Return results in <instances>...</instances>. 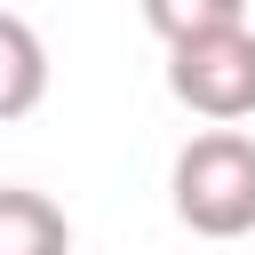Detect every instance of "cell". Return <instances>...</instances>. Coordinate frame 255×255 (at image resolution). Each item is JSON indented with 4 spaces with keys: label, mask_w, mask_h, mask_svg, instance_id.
<instances>
[{
    "label": "cell",
    "mask_w": 255,
    "mask_h": 255,
    "mask_svg": "<svg viewBox=\"0 0 255 255\" xmlns=\"http://www.w3.org/2000/svg\"><path fill=\"white\" fill-rule=\"evenodd\" d=\"M175 223L199 239H247L255 231V135L247 128H199L167 167Z\"/></svg>",
    "instance_id": "1"
},
{
    "label": "cell",
    "mask_w": 255,
    "mask_h": 255,
    "mask_svg": "<svg viewBox=\"0 0 255 255\" xmlns=\"http://www.w3.org/2000/svg\"><path fill=\"white\" fill-rule=\"evenodd\" d=\"M167 96L183 112L215 120V128L255 120V24H231V32L167 48Z\"/></svg>",
    "instance_id": "2"
},
{
    "label": "cell",
    "mask_w": 255,
    "mask_h": 255,
    "mask_svg": "<svg viewBox=\"0 0 255 255\" xmlns=\"http://www.w3.org/2000/svg\"><path fill=\"white\" fill-rule=\"evenodd\" d=\"M0 255H72L64 207L32 183H0Z\"/></svg>",
    "instance_id": "3"
},
{
    "label": "cell",
    "mask_w": 255,
    "mask_h": 255,
    "mask_svg": "<svg viewBox=\"0 0 255 255\" xmlns=\"http://www.w3.org/2000/svg\"><path fill=\"white\" fill-rule=\"evenodd\" d=\"M40 96H48V48L16 8H0V120H24Z\"/></svg>",
    "instance_id": "4"
},
{
    "label": "cell",
    "mask_w": 255,
    "mask_h": 255,
    "mask_svg": "<svg viewBox=\"0 0 255 255\" xmlns=\"http://www.w3.org/2000/svg\"><path fill=\"white\" fill-rule=\"evenodd\" d=\"M143 24H151L167 48H183V40H207V32L247 24V8H239V0H143Z\"/></svg>",
    "instance_id": "5"
}]
</instances>
